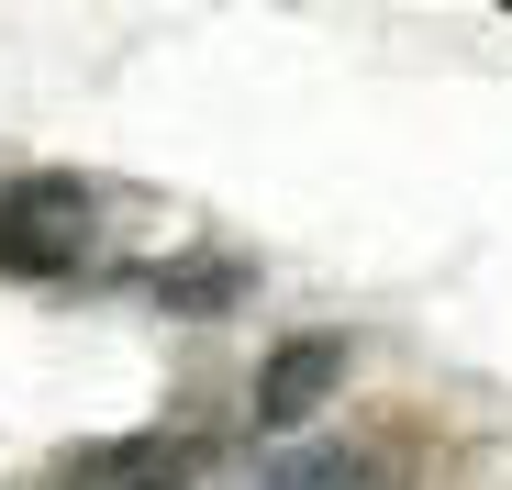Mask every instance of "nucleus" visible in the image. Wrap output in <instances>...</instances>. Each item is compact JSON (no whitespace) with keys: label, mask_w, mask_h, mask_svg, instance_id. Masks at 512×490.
<instances>
[{"label":"nucleus","mask_w":512,"mask_h":490,"mask_svg":"<svg viewBox=\"0 0 512 490\" xmlns=\"http://www.w3.org/2000/svg\"><path fill=\"white\" fill-rule=\"evenodd\" d=\"M357 479H368V457H357V446H279L245 490H357Z\"/></svg>","instance_id":"7ed1b4c3"},{"label":"nucleus","mask_w":512,"mask_h":490,"mask_svg":"<svg viewBox=\"0 0 512 490\" xmlns=\"http://www.w3.org/2000/svg\"><path fill=\"white\" fill-rule=\"evenodd\" d=\"M145 301H167V312H234V301H245V268H234V257H212V268H156Z\"/></svg>","instance_id":"20e7f679"},{"label":"nucleus","mask_w":512,"mask_h":490,"mask_svg":"<svg viewBox=\"0 0 512 490\" xmlns=\"http://www.w3.org/2000/svg\"><path fill=\"white\" fill-rule=\"evenodd\" d=\"M357 490H401V479H390V457H368V479H357Z\"/></svg>","instance_id":"39448f33"},{"label":"nucleus","mask_w":512,"mask_h":490,"mask_svg":"<svg viewBox=\"0 0 512 490\" xmlns=\"http://www.w3.org/2000/svg\"><path fill=\"white\" fill-rule=\"evenodd\" d=\"M346 357H357L346 335H290V346H268V368H256V435L290 446L323 401L346 390Z\"/></svg>","instance_id":"f03ea898"},{"label":"nucleus","mask_w":512,"mask_h":490,"mask_svg":"<svg viewBox=\"0 0 512 490\" xmlns=\"http://www.w3.org/2000/svg\"><path fill=\"white\" fill-rule=\"evenodd\" d=\"M90 234H101V201L67 168H34V179L0 190V268L12 279H67L78 257H90Z\"/></svg>","instance_id":"f257e3e1"}]
</instances>
